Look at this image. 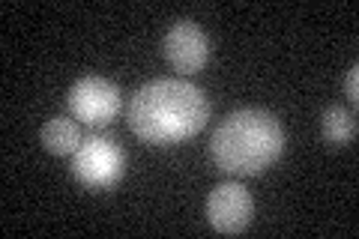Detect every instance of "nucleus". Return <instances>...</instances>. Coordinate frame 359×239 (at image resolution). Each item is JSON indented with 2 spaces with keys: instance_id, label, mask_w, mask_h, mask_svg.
<instances>
[{
  "instance_id": "obj_1",
  "label": "nucleus",
  "mask_w": 359,
  "mask_h": 239,
  "mask_svg": "<svg viewBox=\"0 0 359 239\" xmlns=\"http://www.w3.org/2000/svg\"><path fill=\"white\" fill-rule=\"evenodd\" d=\"M126 117L138 141L171 146L195 138L207 126L210 102L204 90L183 78H156L135 90Z\"/></svg>"
},
{
  "instance_id": "obj_8",
  "label": "nucleus",
  "mask_w": 359,
  "mask_h": 239,
  "mask_svg": "<svg viewBox=\"0 0 359 239\" xmlns=\"http://www.w3.org/2000/svg\"><path fill=\"white\" fill-rule=\"evenodd\" d=\"M320 132L323 141L332 146H344L356 138V114L347 111L344 105H330L320 117Z\"/></svg>"
},
{
  "instance_id": "obj_7",
  "label": "nucleus",
  "mask_w": 359,
  "mask_h": 239,
  "mask_svg": "<svg viewBox=\"0 0 359 239\" xmlns=\"http://www.w3.org/2000/svg\"><path fill=\"white\" fill-rule=\"evenodd\" d=\"M39 141L54 156H69L81 146V126L69 117H51L39 132Z\"/></svg>"
},
{
  "instance_id": "obj_9",
  "label": "nucleus",
  "mask_w": 359,
  "mask_h": 239,
  "mask_svg": "<svg viewBox=\"0 0 359 239\" xmlns=\"http://www.w3.org/2000/svg\"><path fill=\"white\" fill-rule=\"evenodd\" d=\"M344 93H347V99H351V102L359 99V66H351V69H347V75H344Z\"/></svg>"
},
{
  "instance_id": "obj_5",
  "label": "nucleus",
  "mask_w": 359,
  "mask_h": 239,
  "mask_svg": "<svg viewBox=\"0 0 359 239\" xmlns=\"http://www.w3.org/2000/svg\"><path fill=\"white\" fill-rule=\"evenodd\" d=\"M162 51H165V60L171 63L174 72L195 75V72L204 69L207 60H210V39L195 21L180 18L171 25V30L165 33Z\"/></svg>"
},
{
  "instance_id": "obj_3",
  "label": "nucleus",
  "mask_w": 359,
  "mask_h": 239,
  "mask_svg": "<svg viewBox=\"0 0 359 239\" xmlns=\"http://www.w3.org/2000/svg\"><path fill=\"white\" fill-rule=\"evenodd\" d=\"M72 174L90 191L111 189L126 174V153L111 135H90L72 153Z\"/></svg>"
},
{
  "instance_id": "obj_6",
  "label": "nucleus",
  "mask_w": 359,
  "mask_h": 239,
  "mask_svg": "<svg viewBox=\"0 0 359 239\" xmlns=\"http://www.w3.org/2000/svg\"><path fill=\"white\" fill-rule=\"evenodd\" d=\"M255 215V200L240 183H219L207 198V221L219 233H243Z\"/></svg>"
},
{
  "instance_id": "obj_2",
  "label": "nucleus",
  "mask_w": 359,
  "mask_h": 239,
  "mask_svg": "<svg viewBox=\"0 0 359 239\" xmlns=\"http://www.w3.org/2000/svg\"><path fill=\"white\" fill-rule=\"evenodd\" d=\"M285 150V132L276 114L261 108L233 111L210 138L212 162L222 174L233 177H257L278 162Z\"/></svg>"
},
{
  "instance_id": "obj_4",
  "label": "nucleus",
  "mask_w": 359,
  "mask_h": 239,
  "mask_svg": "<svg viewBox=\"0 0 359 239\" xmlns=\"http://www.w3.org/2000/svg\"><path fill=\"white\" fill-rule=\"evenodd\" d=\"M123 105V96L114 81L99 75L78 78L69 90V111L75 120H81L84 126H108L117 117V111Z\"/></svg>"
}]
</instances>
